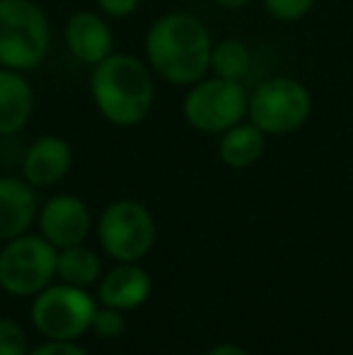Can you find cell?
I'll list each match as a JSON object with an SVG mask.
<instances>
[{
	"mask_svg": "<svg viewBox=\"0 0 353 355\" xmlns=\"http://www.w3.org/2000/svg\"><path fill=\"white\" fill-rule=\"evenodd\" d=\"M143 49L155 78L177 87H191L211 75V32L191 12L175 10L160 15L148 27Z\"/></svg>",
	"mask_w": 353,
	"mask_h": 355,
	"instance_id": "1",
	"label": "cell"
},
{
	"mask_svg": "<svg viewBox=\"0 0 353 355\" xmlns=\"http://www.w3.org/2000/svg\"><path fill=\"white\" fill-rule=\"evenodd\" d=\"M89 94L107 123L117 128L141 126L155 104V73L148 61L114 51L89 68Z\"/></svg>",
	"mask_w": 353,
	"mask_h": 355,
	"instance_id": "2",
	"label": "cell"
},
{
	"mask_svg": "<svg viewBox=\"0 0 353 355\" xmlns=\"http://www.w3.org/2000/svg\"><path fill=\"white\" fill-rule=\"evenodd\" d=\"M51 49V24L37 0H0V68L29 73Z\"/></svg>",
	"mask_w": 353,
	"mask_h": 355,
	"instance_id": "3",
	"label": "cell"
},
{
	"mask_svg": "<svg viewBox=\"0 0 353 355\" xmlns=\"http://www.w3.org/2000/svg\"><path fill=\"white\" fill-rule=\"evenodd\" d=\"M250 112V92L240 80H223L206 75L187 87L182 99V116L193 131L221 136L235 123L245 121Z\"/></svg>",
	"mask_w": 353,
	"mask_h": 355,
	"instance_id": "4",
	"label": "cell"
},
{
	"mask_svg": "<svg viewBox=\"0 0 353 355\" xmlns=\"http://www.w3.org/2000/svg\"><path fill=\"white\" fill-rule=\"evenodd\" d=\"M58 249L42 234H19L0 249V288L15 297H34L56 278Z\"/></svg>",
	"mask_w": 353,
	"mask_h": 355,
	"instance_id": "5",
	"label": "cell"
},
{
	"mask_svg": "<svg viewBox=\"0 0 353 355\" xmlns=\"http://www.w3.org/2000/svg\"><path fill=\"white\" fill-rule=\"evenodd\" d=\"M99 302L85 288L76 285H49L34 295L29 317L32 324L49 341H76L92 329V319Z\"/></svg>",
	"mask_w": 353,
	"mask_h": 355,
	"instance_id": "6",
	"label": "cell"
},
{
	"mask_svg": "<svg viewBox=\"0 0 353 355\" xmlns=\"http://www.w3.org/2000/svg\"><path fill=\"white\" fill-rule=\"evenodd\" d=\"M97 237L102 249L119 263H138L150 254L157 237L155 218L133 198L109 203L97 220Z\"/></svg>",
	"mask_w": 353,
	"mask_h": 355,
	"instance_id": "7",
	"label": "cell"
},
{
	"mask_svg": "<svg viewBox=\"0 0 353 355\" xmlns=\"http://www.w3.org/2000/svg\"><path fill=\"white\" fill-rule=\"evenodd\" d=\"M312 112L310 89L293 78H271L250 92V119L266 136H286L305 126Z\"/></svg>",
	"mask_w": 353,
	"mask_h": 355,
	"instance_id": "8",
	"label": "cell"
},
{
	"mask_svg": "<svg viewBox=\"0 0 353 355\" xmlns=\"http://www.w3.org/2000/svg\"><path fill=\"white\" fill-rule=\"evenodd\" d=\"M39 230L56 249L76 247L87 239L92 230V213L85 201L73 193H58L51 196L39 208Z\"/></svg>",
	"mask_w": 353,
	"mask_h": 355,
	"instance_id": "9",
	"label": "cell"
},
{
	"mask_svg": "<svg viewBox=\"0 0 353 355\" xmlns=\"http://www.w3.org/2000/svg\"><path fill=\"white\" fill-rule=\"evenodd\" d=\"M63 42L71 56L83 66L94 68L114 53V32L107 17L92 10H78L63 27Z\"/></svg>",
	"mask_w": 353,
	"mask_h": 355,
	"instance_id": "10",
	"label": "cell"
},
{
	"mask_svg": "<svg viewBox=\"0 0 353 355\" xmlns=\"http://www.w3.org/2000/svg\"><path fill=\"white\" fill-rule=\"evenodd\" d=\"M73 167V148L61 136H42L27 148L22 157V177L34 189L58 184Z\"/></svg>",
	"mask_w": 353,
	"mask_h": 355,
	"instance_id": "11",
	"label": "cell"
},
{
	"mask_svg": "<svg viewBox=\"0 0 353 355\" xmlns=\"http://www.w3.org/2000/svg\"><path fill=\"white\" fill-rule=\"evenodd\" d=\"M37 215V193L32 184L24 177H0V242L29 232Z\"/></svg>",
	"mask_w": 353,
	"mask_h": 355,
	"instance_id": "12",
	"label": "cell"
},
{
	"mask_svg": "<svg viewBox=\"0 0 353 355\" xmlns=\"http://www.w3.org/2000/svg\"><path fill=\"white\" fill-rule=\"evenodd\" d=\"M153 281L146 268L138 263H119L97 283V302L128 312L150 297Z\"/></svg>",
	"mask_w": 353,
	"mask_h": 355,
	"instance_id": "13",
	"label": "cell"
},
{
	"mask_svg": "<svg viewBox=\"0 0 353 355\" xmlns=\"http://www.w3.org/2000/svg\"><path fill=\"white\" fill-rule=\"evenodd\" d=\"M34 114V87L22 71L0 68V136H17Z\"/></svg>",
	"mask_w": 353,
	"mask_h": 355,
	"instance_id": "14",
	"label": "cell"
},
{
	"mask_svg": "<svg viewBox=\"0 0 353 355\" xmlns=\"http://www.w3.org/2000/svg\"><path fill=\"white\" fill-rule=\"evenodd\" d=\"M264 148H266V133L247 119V121L235 123L225 133H221L218 157L230 169H247L259 162L261 155H264Z\"/></svg>",
	"mask_w": 353,
	"mask_h": 355,
	"instance_id": "15",
	"label": "cell"
},
{
	"mask_svg": "<svg viewBox=\"0 0 353 355\" xmlns=\"http://www.w3.org/2000/svg\"><path fill=\"white\" fill-rule=\"evenodd\" d=\"M56 276L61 283L76 285V288H92L99 283L102 276V261L99 257L85 244H76V247L58 249V261H56Z\"/></svg>",
	"mask_w": 353,
	"mask_h": 355,
	"instance_id": "16",
	"label": "cell"
},
{
	"mask_svg": "<svg viewBox=\"0 0 353 355\" xmlns=\"http://www.w3.org/2000/svg\"><path fill=\"white\" fill-rule=\"evenodd\" d=\"M252 68V51L240 39H221L211 49V75L223 80H245Z\"/></svg>",
	"mask_w": 353,
	"mask_h": 355,
	"instance_id": "17",
	"label": "cell"
},
{
	"mask_svg": "<svg viewBox=\"0 0 353 355\" xmlns=\"http://www.w3.org/2000/svg\"><path fill=\"white\" fill-rule=\"evenodd\" d=\"M261 3L276 22H298L315 8L317 0H261Z\"/></svg>",
	"mask_w": 353,
	"mask_h": 355,
	"instance_id": "18",
	"label": "cell"
},
{
	"mask_svg": "<svg viewBox=\"0 0 353 355\" xmlns=\"http://www.w3.org/2000/svg\"><path fill=\"white\" fill-rule=\"evenodd\" d=\"M0 355H29L27 334L10 317H0Z\"/></svg>",
	"mask_w": 353,
	"mask_h": 355,
	"instance_id": "19",
	"label": "cell"
},
{
	"mask_svg": "<svg viewBox=\"0 0 353 355\" xmlns=\"http://www.w3.org/2000/svg\"><path fill=\"white\" fill-rule=\"evenodd\" d=\"M123 327H126V319H123L121 309L99 304L97 312H94L92 329H89V331H94L99 338H117L123 334Z\"/></svg>",
	"mask_w": 353,
	"mask_h": 355,
	"instance_id": "20",
	"label": "cell"
},
{
	"mask_svg": "<svg viewBox=\"0 0 353 355\" xmlns=\"http://www.w3.org/2000/svg\"><path fill=\"white\" fill-rule=\"evenodd\" d=\"M97 10L109 19H123L141 8V0H94Z\"/></svg>",
	"mask_w": 353,
	"mask_h": 355,
	"instance_id": "21",
	"label": "cell"
},
{
	"mask_svg": "<svg viewBox=\"0 0 353 355\" xmlns=\"http://www.w3.org/2000/svg\"><path fill=\"white\" fill-rule=\"evenodd\" d=\"M29 355H87V351L76 341H49L46 338L37 348H32Z\"/></svg>",
	"mask_w": 353,
	"mask_h": 355,
	"instance_id": "22",
	"label": "cell"
},
{
	"mask_svg": "<svg viewBox=\"0 0 353 355\" xmlns=\"http://www.w3.org/2000/svg\"><path fill=\"white\" fill-rule=\"evenodd\" d=\"M206 355H250V353L240 346H232V343H218V346H213Z\"/></svg>",
	"mask_w": 353,
	"mask_h": 355,
	"instance_id": "23",
	"label": "cell"
},
{
	"mask_svg": "<svg viewBox=\"0 0 353 355\" xmlns=\"http://www.w3.org/2000/svg\"><path fill=\"white\" fill-rule=\"evenodd\" d=\"M213 3L223 10H242V8L250 5V0H213Z\"/></svg>",
	"mask_w": 353,
	"mask_h": 355,
	"instance_id": "24",
	"label": "cell"
}]
</instances>
